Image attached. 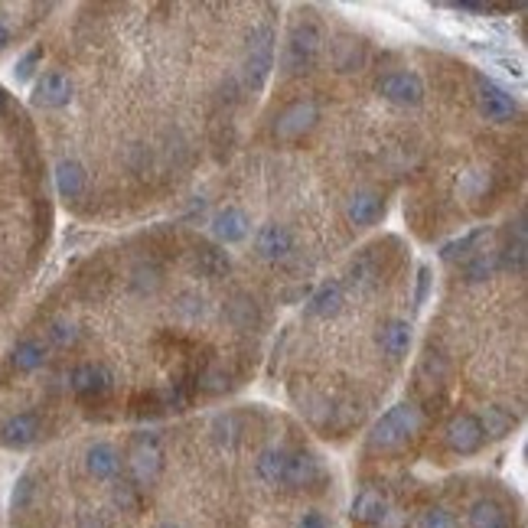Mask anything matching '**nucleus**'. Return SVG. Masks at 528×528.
<instances>
[{
    "label": "nucleus",
    "mask_w": 528,
    "mask_h": 528,
    "mask_svg": "<svg viewBox=\"0 0 528 528\" xmlns=\"http://www.w3.org/2000/svg\"><path fill=\"white\" fill-rule=\"evenodd\" d=\"M7 43H10V29H7V23L0 20V49L7 46Z\"/></svg>",
    "instance_id": "obj_4"
},
{
    "label": "nucleus",
    "mask_w": 528,
    "mask_h": 528,
    "mask_svg": "<svg viewBox=\"0 0 528 528\" xmlns=\"http://www.w3.org/2000/svg\"><path fill=\"white\" fill-rule=\"evenodd\" d=\"M10 528H346L336 473L301 427L268 411L86 441L27 470Z\"/></svg>",
    "instance_id": "obj_1"
},
{
    "label": "nucleus",
    "mask_w": 528,
    "mask_h": 528,
    "mask_svg": "<svg viewBox=\"0 0 528 528\" xmlns=\"http://www.w3.org/2000/svg\"><path fill=\"white\" fill-rule=\"evenodd\" d=\"M157 82H161V72H147V86H137L134 92H141V95H124V108H131L137 118H144L147 121V114H157L163 108L167 114H179L183 108H177V104L170 102H163L161 95H157ZM153 128V144H157V161H161V177L163 183H170V189L177 186V177H173V167H170V157H167V151H163V141H161V131H157V121H151Z\"/></svg>",
    "instance_id": "obj_3"
},
{
    "label": "nucleus",
    "mask_w": 528,
    "mask_h": 528,
    "mask_svg": "<svg viewBox=\"0 0 528 528\" xmlns=\"http://www.w3.org/2000/svg\"><path fill=\"white\" fill-rule=\"evenodd\" d=\"M350 528H522V506L486 473H359Z\"/></svg>",
    "instance_id": "obj_2"
}]
</instances>
